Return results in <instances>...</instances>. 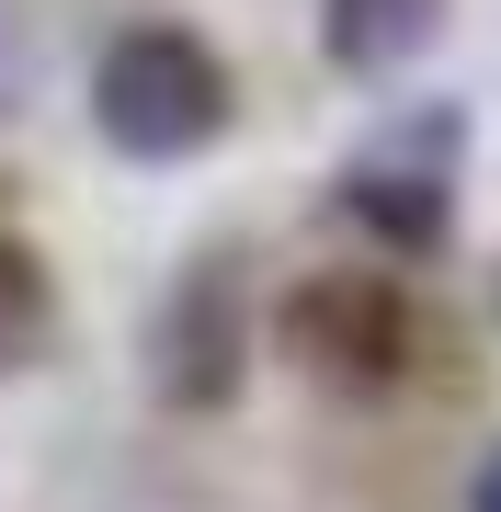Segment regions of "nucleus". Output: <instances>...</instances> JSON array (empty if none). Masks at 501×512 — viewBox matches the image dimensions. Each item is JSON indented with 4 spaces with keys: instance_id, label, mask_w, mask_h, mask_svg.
<instances>
[{
    "instance_id": "obj_3",
    "label": "nucleus",
    "mask_w": 501,
    "mask_h": 512,
    "mask_svg": "<svg viewBox=\"0 0 501 512\" xmlns=\"http://www.w3.org/2000/svg\"><path fill=\"white\" fill-rule=\"evenodd\" d=\"M456 160H467V126H456V103H422V114L376 126V137L342 160L331 205H342V217L376 239V251L422 262V251H445V239H456Z\"/></svg>"
},
{
    "instance_id": "obj_4",
    "label": "nucleus",
    "mask_w": 501,
    "mask_h": 512,
    "mask_svg": "<svg viewBox=\"0 0 501 512\" xmlns=\"http://www.w3.org/2000/svg\"><path fill=\"white\" fill-rule=\"evenodd\" d=\"M240 365H251L240 274H228V262H194V274L171 285L160 330H149V387H160V410H228L240 399Z\"/></svg>"
},
{
    "instance_id": "obj_2",
    "label": "nucleus",
    "mask_w": 501,
    "mask_h": 512,
    "mask_svg": "<svg viewBox=\"0 0 501 512\" xmlns=\"http://www.w3.org/2000/svg\"><path fill=\"white\" fill-rule=\"evenodd\" d=\"M274 353L319 399H399L410 353H422V319H410V296L388 274H297L274 308Z\"/></svg>"
},
{
    "instance_id": "obj_6",
    "label": "nucleus",
    "mask_w": 501,
    "mask_h": 512,
    "mask_svg": "<svg viewBox=\"0 0 501 512\" xmlns=\"http://www.w3.org/2000/svg\"><path fill=\"white\" fill-rule=\"evenodd\" d=\"M46 330H57V285H46V262L23 251L12 228H0V376H23L46 353Z\"/></svg>"
},
{
    "instance_id": "obj_5",
    "label": "nucleus",
    "mask_w": 501,
    "mask_h": 512,
    "mask_svg": "<svg viewBox=\"0 0 501 512\" xmlns=\"http://www.w3.org/2000/svg\"><path fill=\"white\" fill-rule=\"evenodd\" d=\"M445 0H319V46L342 80H399L410 57H433Z\"/></svg>"
},
{
    "instance_id": "obj_1",
    "label": "nucleus",
    "mask_w": 501,
    "mask_h": 512,
    "mask_svg": "<svg viewBox=\"0 0 501 512\" xmlns=\"http://www.w3.org/2000/svg\"><path fill=\"white\" fill-rule=\"evenodd\" d=\"M228 69L217 46L194 35V23H126V35H103L92 57V126L103 148H126V160H194V148L228 137Z\"/></svg>"
},
{
    "instance_id": "obj_7",
    "label": "nucleus",
    "mask_w": 501,
    "mask_h": 512,
    "mask_svg": "<svg viewBox=\"0 0 501 512\" xmlns=\"http://www.w3.org/2000/svg\"><path fill=\"white\" fill-rule=\"evenodd\" d=\"M467 512H501V444H490L479 467H467Z\"/></svg>"
}]
</instances>
